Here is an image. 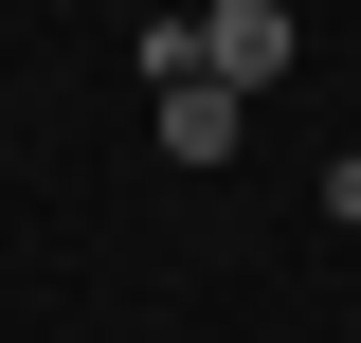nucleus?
Masks as SVG:
<instances>
[{"label":"nucleus","mask_w":361,"mask_h":343,"mask_svg":"<svg viewBox=\"0 0 361 343\" xmlns=\"http://www.w3.org/2000/svg\"><path fill=\"white\" fill-rule=\"evenodd\" d=\"M163 90V163H235V90L217 73H145Z\"/></svg>","instance_id":"2"},{"label":"nucleus","mask_w":361,"mask_h":343,"mask_svg":"<svg viewBox=\"0 0 361 343\" xmlns=\"http://www.w3.org/2000/svg\"><path fill=\"white\" fill-rule=\"evenodd\" d=\"M289 54H307V37H289V0H217V18H199V73H217L235 109H253V90L289 73Z\"/></svg>","instance_id":"1"}]
</instances>
